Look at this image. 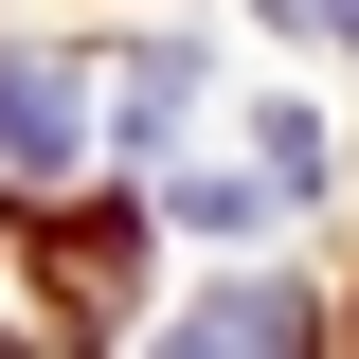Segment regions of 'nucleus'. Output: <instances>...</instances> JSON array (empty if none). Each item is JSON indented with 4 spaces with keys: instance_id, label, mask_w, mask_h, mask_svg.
Listing matches in <instances>:
<instances>
[{
    "instance_id": "obj_2",
    "label": "nucleus",
    "mask_w": 359,
    "mask_h": 359,
    "mask_svg": "<svg viewBox=\"0 0 359 359\" xmlns=\"http://www.w3.org/2000/svg\"><path fill=\"white\" fill-rule=\"evenodd\" d=\"M180 341H198V359H216V341H233V359H287V341H306V287H216Z\"/></svg>"
},
{
    "instance_id": "obj_3",
    "label": "nucleus",
    "mask_w": 359,
    "mask_h": 359,
    "mask_svg": "<svg viewBox=\"0 0 359 359\" xmlns=\"http://www.w3.org/2000/svg\"><path fill=\"white\" fill-rule=\"evenodd\" d=\"M126 252H144L126 216H72V233H54V287H72L90 323H108V306H126Z\"/></svg>"
},
{
    "instance_id": "obj_5",
    "label": "nucleus",
    "mask_w": 359,
    "mask_h": 359,
    "mask_svg": "<svg viewBox=\"0 0 359 359\" xmlns=\"http://www.w3.org/2000/svg\"><path fill=\"white\" fill-rule=\"evenodd\" d=\"M269 18H287V36H359V0H269Z\"/></svg>"
},
{
    "instance_id": "obj_4",
    "label": "nucleus",
    "mask_w": 359,
    "mask_h": 359,
    "mask_svg": "<svg viewBox=\"0 0 359 359\" xmlns=\"http://www.w3.org/2000/svg\"><path fill=\"white\" fill-rule=\"evenodd\" d=\"M108 90H126V108H108V126H126V144H162L180 108H198V72H180V54H126V72H108Z\"/></svg>"
},
{
    "instance_id": "obj_1",
    "label": "nucleus",
    "mask_w": 359,
    "mask_h": 359,
    "mask_svg": "<svg viewBox=\"0 0 359 359\" xmlns=\"http://www.w3.org/2000/svg\"><path fill=\"white\" fill-rule=\"evenodd\" d=\"M72 144H90V90L0 36V162H18V180H72Z\"/></svg>"
}]
</instances>
